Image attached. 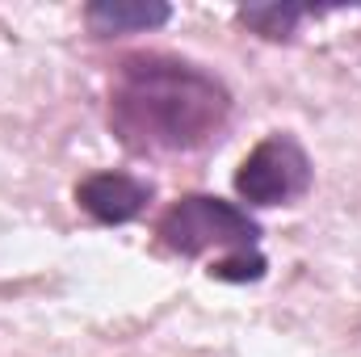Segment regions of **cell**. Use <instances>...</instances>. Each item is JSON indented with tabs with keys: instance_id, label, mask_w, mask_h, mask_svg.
<instances>
[{
	"instance_id": "6da1fadb",
	"label": "cell",
	"mask_w": 361,
	"mask_h": 357,
	"mask_svg": "<svg viewBox=\"0 0 361 357\" xmlns=\"http://www.w3.org/2000/svg\"><path fill=\"white\" fill-rule=\"evenodd\" d=\"M227 109L231 97L214 76L160 55L126 59L109 92V122L135 152L202 147L219 135Z\"/></svg>"
},
{
	"instance_id": "5b68a950",
	"label": "cell",
	"mask_w": 361,
	"mask_h": 357,
	"mask_svg": "<svg viewBox=\"0 0 361 357\" xmlns=\"http://www.w3.org/2000/svg\"><path fill=\"white\" fill-rule=\"evenodd\" d=\"M169 13L173 8L160 0H92L85 8V21L97 34H139V30L164 25Z\"/></svg>"
},
{
	"instance_id": "52a82bcc",
	"label": "cell",
	"mask_w": 361,
	"mask_h": 357,
	"mask_svg": "<svg viewBox=\"0 0 361 357\" xmlns=\"http://www.w3.org/2000/svg\"><path fill=\"white\" fill-rule=\"evenodd\" d=\"M210 273L219 282H261L265 277V257L261 253H240V257H227V261L210 265Z\"/></svg>"
},
{
	"instance_id": "3957f363",
	"label": "cell",
	"mask_w": 361,
	"mask_h": 357,
	"mask_svg": "<svg viewBox=\"0 0 361 357\" xmlns=\"http://www.w3.org/2000/svg\"><path fill=\"white\" fill-rule=\"evenodd\" d=\"M307 185H311V160H307L302 143L290 135H269L265 143H257L235 173L240 198L252 206L294 202L307 193Z\"/></svg>"
},
{
	"instance_id": "7a4b0ae2",
	"label": "cell",
	"mask_w": 361,
	"mask_h": 357,
	"mask_svg": "<svg viewBox=\"0 0 361 357\" xmlns=\"http://www.w3.org/2000/svg\"><path fill=\"white\" fill-rule=\"evenodd\" d=\"M261 227L248 219V210H240L235 202L223 198H206V193H189L173 202L160 219V240L180 253V257H197L206 248H240L252 253Z\"/></svg>"
},
{
	"instance_id": "277c9868",
	"label": "cell",
	"mask_w": 361,
	"mask_h": 357,
	"mask_svg": "<svg viewBox=\"0 0 361 357\" xmlns=\"http://www.w3.org/2000/svg\"><path fill=\"white\" fill-rule=\"evenodd\" d=\"M147 198H152V189L130 173H92L76 185V202L97 223H130L147 206Z\"/></svg>"
},
{
	"instance_id": "8992f818",
	"label": "cell",
	"mask_w": 361,
	"mask_h": 357,
	"mask_svg": "<svg viewBox=\"0 0 361 357\" xmlns=\"http://www.w3.org/2000/svg\"><path fill=\"white\" fill-rule=\"evenodd\" d=\"M302 13H307L302 4H244L240 8V21L252 25L265 38H290L294 25L302 21Z\"/></svg>"
}]
</instances>
